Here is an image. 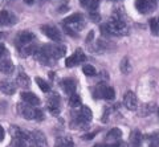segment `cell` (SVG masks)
<instances>
[{"instance_id":"14","label":"cell","mask_w":159,"mask_h":147,"mask_svg":"<svg viewBox=\"0 0 159 147\" xmlns=\"http://www.w3.org/2000/svg\"><path fill=\"white\" fill-rule=\"evenodd\" d=\"M61 87L68 96H72V94H74L77 86H76L74 80H72V78H64V80L61 81Z\"/></svg>"},{"instance_id":"35","label":"cell","mask_w":159,"mask_h":147,"mask_svg":"<svg viewBox=\"0 0 159 147\" xmlns=\"http://www.w3.org/2000/svg\"><path fill=\"white\" fill-rule=\"evenodd\" d=\"M102 147H121L119 143H111V145H106V146H102Z\"/></svg>"},{"instance_id":"23","label":"cell","mask_w":159,"mask_h":147,"mask_svg":"<svg viewBox=\"0 0 159 147\" xmlns=\"http://www.w3.org/2000/svg\"><path fill=\"white\" fill-rule=\"evenodd\" d=\"M56 147H73V140L70 138H58L56 140Z\"/></svg>"},{"instance_id":"32","label":"cell","mask_w":159,"mask_h":147,"mask_svg":"<svg viewBox=\"0 0 159 147\" xmlns=\"http://www.w3.org/2000/svg\"><path fill=\"white\" fill-rule=\"evenodd\" d=\"M96 134H97V133H92V134H86V135H84V136H82V138H84V139H85V140H89V139H93V136H94V135H96Z\"/></svg>"},{"instance_id":"29","label":"cell","mask_w":159,"mask_h":147,"mask_svg":"<svg viewBox=\"0 0 159 147\" xmlns=\"http://www.w3.org/2000/svg\"><path fill=\"white\" fill-rule=\"evenodd\" d=\"M98 6H99V0H89L86 8L89 9V12H90V11H96Z\"/></svg>"},{"instance_id":"2","label":"cell","mask_w":159,"mask_h":147,"mask_svg":"<svg viewBox=\"0 0 159 147\" xmlns=\"http://www.w3.org/2000/svg\"><path fill=\"white\" fill-rule=\"evenodd\" d=\"M93 94L96 98H105L107 101L114 100L116 97V91L111 86H107L105 84H99L93 89Z\"/></svg>"},{"instance_id":"31","label":"cell","mask_w":159,"mask_h":147,"mask_svg":"<svg viewBox=\"0 0 159 147\" xmlns=\"http://www.w3.org/2000/svg\"><path fill=\"white\" fill-rule=\"evenodd\" d=\"M34 119H36V121H43L44 119V114H43L41 110L36 109V111H34Z\"/></svg>"},{"instance_id":"1","label":"cell","mask_w":159,"mask_h":147,"mask_svg":"<svg viewBox=\"0 0 159 147\" xmlns=\"http://www.w3.org/2000/svg\"><path fill=\"white\" fill-rule=\"evenodd\" d=\"M84 25H85V23H84V16L81 13H73L64 20V28H65L66 33L72 36H76L74 32L82 29Z\"/></svg>"},{"instance_id":"9","label":"cell","mask_w":159,"mask_h":147,"mask_svg":"<svg viewBox=\"0 0 159 147\" xmlns=\"http://www.w3.org/2000/svg\"><path fill=\"white\" fill-rule=\"evenodd\" d=\"M15 23H17V17L15 16L13 13H11L9 11H2L0 12V25H13Z\"/></svg>"},{"instance_id":"8","label":"cell","mask_w":159,"mask_h":147,"mask_svg":"<svg viewBox=\"0 0 159 147\" xmlns=\"http://www.w3.org/2000/svg\"><path fill=\"white\" fill-rule=\"evenodd\" d=\"M32 142V146L34 147H48V143H47V138L45 135H44V133H41V131H32L31 133V140Z\"/></svg>"},{"instance_id":"37","label":"cell","mask_w":159,"mask_h":147,"mask_svg":"<svg viewBox=\"0 0 159 147\" xmlns=\"http://www.w3.org/2000/svg\"><path fill=\"white\" fill-rule=\"evenodd\" d=\"M4 36H6V35H4V33H3V32H0V38H3Z\"/></svg>"},{"instance_id":"28","label":"cell","mask_w":159,"mask_h":147,"mask_svg":"<svg viewBox=\"0 0 159 147\" xmlns=\"http://www.w3.org/2000/svg\"><path fill=\"white\" fill-rule=\"evenodd\" d=\"M154 109H155V105H151V104L145 105V106H143V109H142V111H141V117H146V115H148Z\"/></svg>"},{"instance_id":"12","label":"cell","mask_w":159,"mask_h":147,"mask_svg":"<svg viewBox=\"0 0 159 147\" xmlns=\"http://www.w3.org/2000/svg\"><path fill=\"white\" fill-rule=\"evenodd\" d=\"M28 104H20L19 105V113L23 118L25 119H34V111L36 109H32L31 106H27Z\"/></svg>"},{"instance_id":"10","label":"cell","mask_w":159,"mask_h":147,"mask_svg":"<svg viewBox=\"0 0 159 147\" xmlns=\"http://www.w3.org/2000/svg\"><path fill=\"white\" fill-rule=\"evenodd\" d=\"M48 109L53 115L60 114V97L57 94H54V93L48 98Z\"/></svg>"},{"instance_id":"18","label":"cell","mask_w":159,"mask_h":147,"mask_svg":"<svg viewBox=\"0 0 159 147\" xmlns=\"http://www.w3.org/2000/svg\"><path fill=\"white\" fill-rule=\"evenodd\" d=\"M19 51H20V53H21L23 57H27L29 55H34L36 51H37V47H36V44L34 42H29V44H27V45L21 47Z\"/></svg>"},{"instance_id":"7","label":"cell","mask_w":159,"mask_h":147,"mask_svg":"<svg viewBox=\"0 0 159 147\" xmlns=\"http://www.w3.org/2000/svg\"><path fill=\"white\" fill-rule=\"evenodd\" d=\"M86 60V56H85V53H84L81 49H77L76 52L73 53V55L70 57H68L66 58V61H65V65L68 68H72L74 65H77V64H81Z\"/></svg>"},{"instance_id":"40","label":"cell","mask_w":159,"mask_h":147,"mask_svg":"<svg viewBox=\"0 0 159 147\" xmlns=\"http://www.w3.org/2000/svg\"><path fill=\"white\" fill-rule=\"evenodd\" d=\"M28 147H34V146H32V145H31V146H28Z\"/></svg>"},{"instance_id":"41","label":"cell","mask_w":159,"mask_h":147,"mask_svg":"<svg viewBox=\"0 0 159 147\" xmlns=\"http://www.w3.org/2000/svg\"><path fill=\"white\" fill-rule=\"evenodd\" d=\"M158 115H159V109H158Z\"/></svg>"},{"instance_id":"42","label":"cell","mask_w":159,"mask_h":147,"mask_svg":"<svg viewBox=\"0 0 159 147\" xmlns=\"http://www.w3.org/2000/svg\"><path fill=\"white\" fill-rule=\"evenodd\" d=\"M158 23H159V16H158Z\"/></svg>"},{"instance_id":"17","label":"cell","mask_w":159,"mask_h":147,"mask_svg":"<svg viewBox=\"0 0 159 147\" xmlns=\"http://www.w3.org/2000/svg\"><path fill=\"white\" fill-rule=\"evenodd\" d=\"M143 136L139 130H133L130 134V145L131 147H141L142 146V139Z\"/></svg>"},{"instance_id":"38","label":"cell","mask_w":159,"mask_h":147,"mask_svg":"<svg viewBox=\"0 0 159 147\" xmlns=\"http://www.w3.org/2000/svg\"><path fill=\"white\" fill-rule=\"evenodd\" d=\"M93 147H102L101 145H96V146H93Z\"/></svg>"},{"instance_id":"19","label":"cell","mask_w":159,"mask_h":147,"mask_svg":"<svg viewBox=\"0 0 159 147\" xmlns=\"http://www.w3.org/2000/svg\"><path fill=\"white\" fill-rule=\"evenodd\" d=\"M121 138H122V131L119 129H111L106 134V140H109V142H117Z\"/></svg>"},{"instance_id":"26","label":"cell","mask_w":159,"mask_h":147,"mask_svg":"<svg viewBox=\"0 0 159 147\" xmlns=\"http://www.w3.org/2000/svg\"><path fill=\"white\" fill-rule=\"evenodd\" d=\"M150 29H151L152 35L159 36V23H158V19H151V20H150Z\"/></svg>"},{"instance_id":"36","label":"cell","mask_w":159,"mask_h":147,"mask_svg":"<svg viewBox=\"0 0 159 147\" xmlns=\"http://www.w3.org/2000/svg\"><path fill=\"white\" fill-rule=\"evenodd\" d=\"M24 2H25L27 4H32V3L34 2V0H24Z\"/></svg>"},{"instance_id":"34","label":"cell","mask_w":159,"mask_h":147,"mask_svg":"<svg viewBox=\"0 0 159 147\" xmlns=\"http://www.w3.org/2000/svg\"><path fill=\"white\" fill-rule=\"evenodd\" d=\"M3 138H4V130H3V127L0 126V142L3 140Z\"/></svg>"},{"instance_id":"39","label":"cell","mask_w":159,"mask_h":147,"mask_svg":"<svg viewBox=\"0 0 159 147\" xmlns=\"http://www.w3.org/2000/svg\"><path fill=\"white\" fill-rule=\"evenodd\" d=\"M0 2H7V0H0Z\"/></svg>"},{"instance_id":"27","label":"cell","mask_w":159,"mask_h":147,"mask_svg":"<svg viewBox=\"0 0 159 147\" xmlns=\"http://www.w3.org/2000/svg\"><path fill=\"white\" fill-rule=\"evenodd\" d=\"M82 72H84V74H86L89 77L96 76V69H94L93 65H85V66L82 68Z\"/></svg>"},{"instance_id":"30","label":"cell","mask_w":159,"mask_h":147,"mask_svg":"<svg viewBox=\"0 0 159 147\" xmlns=\"http://www.w3.org/2000/svg\"><path fill=\"white\" fill-rule=\"evenodd\" d=\"M89 17H90L92 21H94V23L101 21V15H99L97 11H90L89 12Z\"/></svg>"},{"instance_id":"15","label":"cell","mask_w":159,"mask_h":147,"mask_svg":"<svg viewBox=\"0 0 159 147\" xmlns=\"http://www.w3.org/2000/svg\"><path fill=\"white\" fill-rule=\"evenodd\" d=\"M0 91L6 96H12L16 91V85L12 81H0Z\"/></svg>"},{"instance_id":"5","label":"cell","mask_w":159,"mask_h":147,"mask_svg":"<svg viewBox=\"0 0 159 147\" xmlns=\"http://www.w3.org/2000/svg\"><path fill=\"white\" fill-rule=\"evenodd\" d=\"M33 41H34V35L32 32L21 31V32H19V35L16 36V38H15V45L20 49L21 47L27 45L29 42H33Z\"/></svg>"},{"instance_id":"3","label":"cell","mask_w":159,"mask_h":147,"mask_svg":"<svg viewBox=\"0 0 159 147\" xmlns=\"http://www.w3.org/2000/svg\"><path fill=\"white\" fill-rule=\"evenodd\" d=\"M41 48L47 52V55L51 57L53 61H56V60H58V58H61L64 55H65V52H66L65 47L61 45V44H56V45H44Z\"/></svg>"},{"instance_id":"21","label":"cell","mask_w":159,"mask_h":147,"mask_svg":"<svg viewBox=\"0 0 159 147\" xmlns=\"http://www.w3.org/2000/svg\"><path fill=\"white\" fill-rule=\"evenodd\" d=\"M147 142L150 147H159V133L147 135Z\"/></svg>"},{"instance_id":"11","label":"cell","mask_w":159,"mask_h":147,"mask_svg":"<svg viewBox=\"0 0 159 147\" xmlns=\"http://www.w3.org/2000/svg\"><path fill=\"white\" fill-rule=\"evenodd\" d=\"M123 104L129 110H137L138 109V100L137 96L133 91H127L125 97H123Z\"/></svg>"},{"instance_id":"25","label":"cell","mask_w":159,"mask_h":147,"mask_svg":"<svg viewBox=\"0 0 159 147\" xmlns=\"http://www.w3.org/2000/svg\"><path fill=\"white\" fill-rule=\"evenodd\" d=\"M69 105H70L72 107H78L80 105H81V97H80L78 94H72L69 96Z\"/></svg>"},{"instance_id":"13","label":"cell","mask_w":159,"mask_h":147,"mask_svg":"<svg viewBox=\"0 0 159 147\" xmlns=\"http://www.w3.org/2000/svg\"><path fill=\"white\" fill-rule=\"evenodd\" d=\"M21 100L25 102V104L31 105V106H39L40 105V98L31 91H23L21 93Z\"/></svg>"},{"instance_id":"4","label":"cell","mask_w":159,"mask_h":147,"mask_svg":"<svg viewBox=\"0 0 159 147\" xmlns=\"http://www.w3.org/2000/svg\"><path fill=\"white\" fill-rule=\"evenodd\" d=\"M135 8L139 13H150L157 8V0H135Z\"/></svg>"},{"instance_id":"22","label":"cell","mask_w":159,"mask_h":147,"mask_svg":"<svg viewBox=\"0 0 159 147\" xmlns=\"http://www.w3.org/2000/svg\"><path fill=\"white\" fill-rule=\"evenodd\" d=\"M17 84L20 85V86H23V87H28L29 86V78H28V76L27 74H24L23 72H20V74L17 76Z\"/></svg>"},{"instance_id":"33","label":"cell","mask_w":159,"mask_h":147,"mask_svg":"<svg viewBox=\"0 0 159 147\" xmlns=\"http://www.w3.org/2000/svg\"><path fill=\"white\" fill-rule=\"evenodd\" d=\"M88 3H89V0H80V4H81L82 7H85V8L88 6Z\"/></svg>"},{"instance_id":"20","label":"cell","mask_w":159,"mask_h":147,"mask_svg":"<svg viewBox=\"0 0 159 147\" xmlns=\"http://www.w3.org/2000/svg\"><path fill=\"white\" fill-rule=\"evenodd\" d=\"M119 68H121V72L123 73V74H129V73L131 72V64H130V61H129V57L122 58Z\"/></svg>"},{"instance_id":"16","label":"cell","mask_w":159,"mask_h":147,"mask_svg":"<svg viewBox=\"0 0 159 147\" xmlns=\"http://www.w3.org/2000/svg\"><path fill=\"white\" fill-rule=\"evenodd\" d=\"M15 70V66L11 60H8V58H3V60H0V72L4 73V74H12Z\"/></svg>"},{"instance_id":"6","label":"cell","mask_w":159,"mask_h":147,"mask_svg":"<svg viewBox=\"0 0 159 147\" xmlns=\"http://www.w3.org/2000/svg\"><path fill=\"white\" fill-rule=\"evenodd\" d=\"M41 31H43L44 35H45L48 38H51L52 41L60 42L62 40V36H61V33H60V31L56 27H53V25H43Z\"/></svg>"},{"instance_id":"24","label":"cell","mask_w":159,"mask_h":147,"mask_svg":"<svg viewBox=\"0 0 159 147\" xmlns=\"http://www.w3.org/2000/svg\"><path fill=\"white\" fill-rule=\"evenodd\" d=\"M36 84L39 85V87L41 89L44 93H48L49 90H51V86H49V84L47 81H44L41 77H36Z\"/></svg>"}]
</instances>
